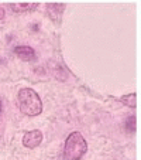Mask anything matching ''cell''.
Returning <instances> with one entry per match:
<instances>
[{"instance_id":"obj_2","label":"cell","mask_w":141,"mask_h":160,"mask_svg":"<svg viewBox=\"0 0 141 160\" xmlns=\"http://www.w3.org/2000/svg\"><path fill=\"white\" fill-rule=\"evenodd\" d=\"M87 150V143L82 133L72 132L69 133L65 140V149H63V157L65 160H81Z\"/></svg>"},{"instance_id":"obj_8","label":"cell","mask_w":141,"mask_h":160,"mask_svg":"<svg viewBox=\"0 0 141 160\" xmlns=\"http://www.w3.org/2000/svg\"><path fill=\"white\" fill-rule=\"evenodd\" d=\"M0 113H2V103H0Z\"/></svg>"},{"instance_id":"obj_5","label":"cell","mask_w":141,"mask_h":160,"mask_svg":"<svg viewBox=\"0 0 141 160\" xmlns=\"http://www.w3.org/2000/svg\"><path fill=\"white\" fill-rule=\"evenodd\" d=\"M9 7L12 10L17 13H24V12H30V10H34L38 7L37 3H14V4H9Z\"/></svg>"},{"instance_id":"obj_6","label":"cell","mask_w":141,"mask_h":160,"mask_svg":"<svg viewBox=\"0 0 141 160\" xmlns=\"http://www.w3.org/2000/svg\"><path fill=\"white\" fill-rule=\"evenodd\" d=\"M135 98H137V95H135V92H131V94H129V95H124V97H121L120 98V101L124 103V105H127V106H130V108H135Z\"/></svg>"},{"instance_id":"obj_3","label":"cell","mask_w":141,"mask_h":160,"mask_svg":"<svg viewBox=\"0 0 141 160\" xmlns=\"http://www.w3.org/2000/svg\"><path fill=\"white\" fill-rule=\"evenodd\" d=\"M42 142V132L41 130H30L26 132L23 136V145L27 149H34Z\"/></svg>"},{"instance_id":"obj_1","label":"cell","mask_w":141,"mask_h":160,"mask_svg":"<svg viewBox=\"0 0 141 160\" xmlns=\"http://www.w3.org/2000/svg\"><path fill=\"white\" fill-rule=\"evenodd\" d=\"M17 102L21 113L27 116H37L42 112L41 98L31 88H21L17 95Z\"/></svg>"},{"instance_id":"obj_7","label":"cell","mask_w":141,"mask_h":160,"mask_svg":"<svg viewBox=\"0 0 141 160\" xmlns=\"http://www.w3.org/2000/svg\"><path fill=\"white\" fill-rule=\"evenodd\" d=\"M4 16H6V13H4V9H3V6L0 4V20H3Z\"/></svg>"},{"instance_id":"obj_4","label":"cell","mask_w":141,"mask_h":160,"mask_svg":"<svg viewBox=\"0 0 141 160\" xmlns=\"http://www.w3.org/2000/svg\"><path fill=\"white\" fill-rule=\"evenodd\" d=\"M14 54L20 58L21 61H33L35 58V51L34 48L28 45H17L14 48Z\"/></svg>"}]
</instances>
